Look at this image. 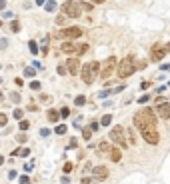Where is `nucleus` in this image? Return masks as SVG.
<instances>
[{
	"label": "nucleus",
	"mask_w": 170,
	"mask_h": 184,
	"mask_svg": "<svg viewBox=\"0 0 170 184\" xmlns=\"http://www.w3.org/2000/svg\"><path fill=\"white\" fill-rule=\"evenodd\" d=\"M156 112H158V116H160L162 120H168L170 118V102L158 98V100H156Z\"/></svg>",
	"instance_id": "obj_8"
},
{
	"label": "nucleus",
	"mask_w": 170,
	"mask_h": 184,
	"mask_svg": "<svg viewBox=\"0 0 170 184\" xmlns=\"http://www.w3.org/2000/svg\"><path fill=\"white\" fill-rule=\"evenodd\" d=\"M80 6H82V8H86V10H92L94 8V4H90V2H80Z\"/></svg>",
	"instance_id": "obj_31"
},
{
	"label": "nucleus",
	"mask_w": 170,
	"mask_h": 184,
	"mask_svg": "<svg viewBox=\"0 0 170 184\" xmlns=\"http://www.w3.org/2000/svg\"><path fill=\"white\" fill-rule=\"evenodd\" d=\"M68 114H70V110H68L66 106H64V108H60V116H62V118H66Z\"/></svg>",
	"instance_id": "obj_30"
},
{
	"label": "nucleus",
	"mask_w": 170,
	"mask_h": 184,
	"mask_svg": "<svg viewBox=\"0 0 170 184\" xmlns=\"http://www.w3.org/2000/svg\"><path fill=\"white\" fill-rule=\"evenodd\" d=\"M82 136H84V140H90L92 138V128H82Z\"/></svg>",
	"instance_id": "obj_18"
},
{
	"label": "nucleus",
	"mask_w": 170,
	"mask_h": 184,
	"mask_svg": "<svg viewBox=\"0 0 170 184\" xmlns=\"http://www.w3.org/2000/svg\"><path fill=\"white\" fill-rule=\"evenodd\" d=\"M80 2H64L62 4V12L64 16H70V18H78L80 16Z\"/></svg>",
	"instance_id": "obj_7"
},
{
	"label": "nucleus",
	"mask_w": 170,
	"mask_h": 184,
	"mask_svg": "<svg viewBox=\"0 0 170 184\" xmlns=\"http://www.w3.org/2000/svg\"><path fill=\"white\" fill-rule=\"evenodd\" d=\"M108 156H110V160H112V162H118V160L122 158V154H120V150H118V148H112V152H110Z\"/></svg>",
	"instance_id": "obj_15"
},
{
	"label": "nucleus",
	"mask_w": 170,
	"mask_h": 184,
	"mask_svg": "<svg viewBox=\"0 0 170 184\" xmlns=\"http://www.w3.org/2000/svg\"><path fill=\"white\" fill-rule=\"evenodd\" d=\"M54 8H56V2H54V0H50V2H46V10H48V12H52Z\"/></svg>",
	"instance_id": "obj_27"
},
{
	"label": "nucleus",
	"mask_w": 170,
	"mask_h": 184,
	"mask_svg": "<svg viewBox=\"0 0 170 184\" xmlns=\"http://www.w3.org/2000/svg\"><path fill=\"white\" fill-rule=\"evenodd\" d=\"M58 38H70V40H76L82 36V28L80 26H68V28H62L56 32Z\"/></svg>",
	"instance_id": "obj_5"
},
{
	"label": "nucleus",
	"mask_w": 170,
	"mask_h": 184,
	"mask_svg": "<svg viewBox=\"0 0 170 184\" xmlns=\"http://www.w3.org/2000/svg\"><path fill=\"white\" fill-rule=\"evenodd\" d=\"M14 118H22V110H20V108L14 110Z\"/></svg>",
	"instance_id": "obj_38"
},
{
	"label": "nucleus",
	"mask_w": 170,
	"mask_h": 184,
	"mask_svg": "<svg viewBox=\"0 0 170 184\" xmlns=\"http://www.w3.org/2000/svg\"><path fill=\"white\" fill-rule=\"evenodd\" d=\"M142 138H144L148 144H158V142H160V136H158V132H156V126H152V128H148V130L142 132Z\"/></svg>",
	"instance_id": "obj_10"
},
{
	"label": "nucleus",
	"mask_w": 170,
	"mask_h": 184,
	"mask_svg": "<svg viewBox=\"0 0 170 184\" xmlns=\"http://www.w3.org/2000/svg\"><path fill=\"white\" fill-rule=\"evenodd\" d=\"M128 142H130V144H136V138H134V130H132V128H128Z\"/></svg>",
	"instance_id": "obj_19"
},
{
	"label": "nucleus",
	"mask_w": 170,
	"mask_h": 184,
	"mask_svg": "<svg viewBox=\"0 0 170 184\" xmlns=\"http://www.w3.org/2000/svg\"><path fill=\"white\" fill-rule=\"evenodd\" d=\"M30 88H32V90H40V82H36V80L30 82Z\"/></svg>",
	"instance_id": "obj_35"
},
{
	"label": "nucleus",
	"mask_w": 170,
	"mask_h": 184,
	"mask_svg": "<svg viewBox=\"0 0 170 184\" xmlns=\"http://www.w3.org/2000/svg\"><path fill=\"white\" fill-rule=\"evenodd\" d=\"M80 184H96V180H92V178H82V180H80Z\"/></svg>",
	"instance_id": "obj_32"
},
{
	"label": "nucleus",
	"mask_w": 170,
	"mask_h": 184,
	"mask_svg": "<svg viewBox=\"0 0 170 184\" xmlns=\"http://www.w3.org/2000/svg\"><path fill=\"white\" fill-rule=\"evenodd\" d=\"M112 92H114V90H102L100 94H98V96H100V98H106L108 94H112Z\"/></svg>",
	"instance_id": "obj_34"
},
{
	"label": "nucleus",
	"mask_w": 170,
	"mask_h": 184,
	"mask_svg": "<svg viewBox=\"0 0 170 184\" xmlns=\"http://www.w3.org/2000/svg\"><path fill=\"white\" fill-rule=\"evenodd\" d=\"M52 134V130H50V128H42V130H40V136H44V138H46V136H50Z\"/></svg>",
	"instance_id": "obj_29"
},
{
	"label": "nucleus",
	"mask_w": 170,
	"mask_h": 184,
	"mask_svg": "<svg viewBox=\"0 0 170 184\" xmlns=\"http://www.w3.org/2000/svg\"><path fill=\"white\" fill-rule=\"evenodd\" d=\"M98 150H100V152H108V154H110V152H112V146L108 144V142H100Z\"/></svg>",
	"instance_id": "obj_17"
},
{
	"label": "nucleus",
	"mask_w": 170,
	"mask_h": 184,
	"mask_svg": "<svg viewBox=\"0 0 170 184\" xmlns=\"http://www.w3.org/2000/svg\"><path fill=\"white\" fill-rule=\"evenodd\" d=\"M56 134H66V124H58L56 126Z\"/></svg>",
	"instance_id": "obj_25"
},
{
	"label": "nucleus",
	"mask_w": 170,
	"mask_h": 184,
	"mask_svg": "<svg viewBox=\"0 0 170 184\" xmlns=\"http://www.w3.org/2000/svg\"><path fill=\"white\" fill-rule=\"evenodd\" d=\"M28 128H30V122H28V120H20V130L26 132Z\"/></svg>",
	"instance_id": "obj_21"
},
{
	"label": "nucleus",
	"mask_w": 170,
	"mask_h": 184,
	"mask_svg": "<svg viewBox=\"0 0 170 184\" xmlns=\"http://www.w3.org/2000/svg\"><path fill=\"white\" fill-rule=\"evenodd\" d=\"M60 48H62V52H74V54H76L78 46H76V44H72V42H64Z\"/></svg>",
	"instance_id": "obj_13"
},
{
	"label": "nucleus",
	"mask_w": 170,
	"mask_h": 184,
	"mask_svg": "<svg viewBox=\"0 0 170 184\" xmlns=\"http://www.w3.org/2000/svg\"><path fill=\"white\" fill-rule=\"evenodd\" d=\"M102 72L100 70V64L98 62H88L82 66V70H80V78H82L84 84H92L94 80H96V74Z\"/></svg>",
	"instance_id": "obj_2"
},
{
	"label": "nucleus",
	"mask_w": 170,
	"mask_h": 184,
	"mask_svg": "<svg viewBox=\"0 0 170 184\" xmlns=\"http://www.w3.org/2000/svg\"><path fill=\"white\" fill-rule=\"evenodd\" d=\"M28 48H30V52H32V54L38 52V46H36V42H34V40H30V42H28Z\"/></svg>",
	"instance_id": "obj_20"
},
{
	"label": "nucleus",
	"mask_w": 170,
	"mask_h": 184,
	"mask_svg": "<svg viewBox=\"0 0 170 184\" xmlns=\"http://www.w3.org/2000/svg\"><path fill=\"white\" fill-rule=\"evenodd\" d=\"M108 138H110L114 144H118L120 148H128V144H130V142L126 140L128 134H126V130H124V126H114L110 130V134H108Z\"/></svg>",
	"instance_id": "obj_3"
},
{
	"label": "nucleus",
	"mask_w": 170,
	"mask_h": 184,
	"mask_svg": "<svg viewBox=\"0 0 170 184\" xmlns=\"http://www.w3.org/2000/svg\"><path fill=\"white\" fill-rule=\"evenodd\" d=\"M68 146H70V148H76V146H78V140H76V138H72V140H70V144H68Z\"/></svg>",
	"instance_id": "obj_39"
},
{
	"label": "nucleus",
	"mask_w": 170,
	"mask_h": 184,
	"mask_svg": "<svg viewBox=\"0 0 170 184\" xmlns=\"http://www.w3.org/2000/svg\"><path fill=\"white\" fill-rule=\"evenodd\" d=\"M64 172H66V174H68V172H72V164H70V162L64 164Z\"/></svg>",
	"instance_id": "obj_36"
},
{
	"label": "nucleus",
	"mask_w": 170,
	"mask_h": 184,
	"mask_svg": "<svg viewBox=\"0 0 170 184\" xmlns=\"http://www.w3.org/2000/svg\"><path fill=\"white\" fill-rule=\"evenodd\" d=\"M166 50H168V52H170V42H168V46H166Z\"/></svg>",
	"instance_id": "obj_42"
},
{
	"label": "nucleus",
	"mask_w": 170,
	"mask_h": 184,
	"mask_svg": "<svg viewBox=\"0 0 170 184\" xmlns=\"http://www.w3.org/2000/svg\"><path fill=\"white\" fill-rule=\"evenodd\" d=\"M100 124L102 126H110L112 124V114H104V116L100 118Z\"/></svg>",
	"instance_id": "obj_16"
},
{
	"label": "nucleus",
	"mask_w": 170,
	"mask_h": 184,
	"mask_svg": "<svg viewBox=\"0 0 170 184\" xmlns=\"http://www.w3.org/2000/svg\"><path fill=\"white\" fill-rule=\"evenodd\" d=\"M92 174H94V178L104 180V178H108V168L106 166H96V168H92Z\"/></svg>",
	"instance_id": "obj_12"
},
{
	"label": "nucleus",
	"mask_w": 170,
	"mask_h": 184,
	"mask_svg": "<svg viewBox=\"0 0 170 184\" xmlns=\"http://www.w3.org/2000/svg\"><path fill=\"white\" fill-rule=\"evenodd\" d=\"M86 48H88L86 44H82V46H78V50H76V56H80V54H84V52H86Z\"/></svg>",
	"instance_id": "obj_28"
},
{
	"label": "nucleus",
	"mask_w": 170,
	"mask_h": 184,
	"mask_svg": "<svg viewBox=\"0 0 170 184\" xmlns=\"http://www.w3.org/2000/svg\"><path fill=\"white\" fill-rule=\"evenodd\" d=\"M166 52H168V50L162 48L160 42H154V44H152V48H150V58L158 62V60H162V58L166 56Z\"/></svg>",
	"instance_id": "obj_9"
},
{
	"label": "nucleus",
	"mask_w": 170,
	"mask_h": 184,
	"mask_svg": "<svg viewBox=\"0 0 170 184\" xmlns=\"http://www.w3.org/2000/svg\"><path fill=\"white\" fill-rule=\"evenodd\" d=\"M84 102H86V98H84V96H76V98H74V104H76V106H82Z\"/></svg>",
	"instance_id": "obj_24"
},
{
	"label": "nucleus",
	"mask_w": 170,
	"mask_h": 184,
	"mask_svg": "<svg viewBox=\"0 0 170 184\" xmlns=\"http://www.w3.org/2000/svg\"><path fill=\"white\" fill-rule=\"evenodd\" d=\"M24 76H28V78H34V76H36V72H34V68H24Z\"/></svg>",
	"instance_id": "obj_22"
},
{
	"label": "nucleus",
	"mask_w": 170,
	"mask_h": 184,
	"mask_svg": "<svg viewBox=\"0 0 170 184\" xmlns=\"http://www.w3.org/2000/svg\"><path fill=\"white\" fill-rule=\"evenodd\" d=\"M134 70H136V62H134V58L132 56H126V58H122V62L118 64V76L124 80V78H128V76H132L134 74Z\"/></svg>",
	"instance_id": "obj_4"
},
{
	"label": "nucleus",
	"mask_w": 170,
	"mask_h": 184,
	"mask_svg": "<svg viewBox=\"0 0 170 184\" xmlns=\"http://www.w3.org/2000/svg\"><path fill=\"white\" fill-rule=\"evenodd\" d=\"M10 30H12V32H18V30H20V22H18V20H14V22L10 24Z\"/></svg>",
	"instance_id": "obj_26"
},
{
	"label": "nucleus",
	"mask_w": 170,
	"mask_h": 184,
	"mask_svg": "<svg viewBox=\"0 0 170 184\" xmlns=\"http://www.w3.org/2000/svg\"><path fill=\"white\" fill-rule=\"evenodd\" d=\"M46 116H48V120H50V122H58L60 112H58V110H48V114H46Z\"/></svg>",
	"instance_id": "obj_14"
},
{
	"label": "nucleus",
	"mask_w": 170,
	"mask_h": 184,
	"mask_svg": "<svg viewBox=\"0 0 170 184\" xmlns=\"http://www.w3.org/2000/svg\"><path fill=\"white\" fill-rule=\"evenodd\" d=\"M148 98H150V96H148V94H142V96L138 98V102H140V104H144V102L148 100Z\"/></svg>",
	"instance_id": "obj_37"
},
{
	"label": "nucleus",
	"mask_w": 170,
	"mask_h": 184,
	"mask_svg": "<svg viewBox=\"0 0 170 184\" xmlns=\"http://www.w3.org/2000/svg\"><path fill=\"white\" fill-rule=\"evenodd\" d=\"M66 70L70 74H78L82 68H80V60L78 58H68V62H66Z\"/></svg>",
	"instance_id": "obj_11"
},
{
	"label": "nucleus",
	"mask_w": 170,
	"mask_h": 184,
	"mask_svg": "<svg viewBox=\"0 0 170 184\" xmlns=\"http://www.w3.org/2000/svg\"><path fill=\"white\" fill-rule=\"evenodd\" d=\"M8 178H10V180L16 178V172H14V170H10V172H8Z\"/></svg>",
	"instance_id": "obj_41"
},
{
	"label": "nucleus",
	"mask_w": 170,
	"mask_h": 184,
	"mask_svg": "<svg viewBox=\"0 0 170 184\" xmlns=\"http://www.w3.org/2000/svg\"><path fill=\"white\" fill-rule=\"evenodd\" d=\"M20 184H30V178L28 176H22V178H20Z\"/></svg>",
	"instance_id": "obj_40"
},
{
	"label": "nucleus",
	"mask_w": 170,
	"mask_h": 184,
	"mask_svg": "<svg viewBox=\"0 0 170 184\" xmlns=\"http://www.w3.org/2000/svg\"><path fill=\"white\" fill-rule=\"evenodd\" d=\"M16 140H18V142H20V144H24V142H26V140H28V136H26V134H24V132H20V134H18V136H16Z\"/></svg>",
	"instance_id": "obj_23"
},
{
	"label": "nucleus",
	"mask_w": 170,
	"mask_h": 184,
	"mask_svg": "<svg viewBox=\"0 0 170 184\" xmlns=\"http://www.w3.org/2000/svg\"><path fill=\"white\" fill-rule=\"evenodd\" d=\"M116 70V58L114 56H110V58L104 60V66H102V72H100V78L102 80H108V78L112 76V72ZM118 72V70H116Z\"/></svg>",
	"instance_id": "obj_6"
},
{
	"label": "nucleus",
	"mask_w": 170,
	"mask_h": 184,
	"mask_svg": "<svg viewBox=\"0 0 170 184\" xmlns=\"http://www.w3.org/2000/svg\"><path fill=\"white\" fill-rule=\"evenodd\" d=\"M6 120H8V116H6L4 112H2V114H0V126H4V124H6Z\"/></svg>",
	"instance_id": "obj_33"
},
{
	"label": "nucleus",
	"mask_w": 170,
	"mask_h": 184,
	"mask_svg": "<svg viewBox=\"0 0 170 184\" xmlns=\"http://www.w3.org/2000/svg\"><path fill=\"white\" fill-rule=\"evenodd\" d=\"M134 124L140 132H144V130H148V128L158 124V118H156V114L150 108H144V110H138L134 114Z\"/></svg>",
	"instance_id": "obj_1"
}]
</instances>
